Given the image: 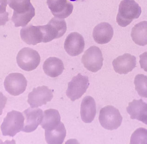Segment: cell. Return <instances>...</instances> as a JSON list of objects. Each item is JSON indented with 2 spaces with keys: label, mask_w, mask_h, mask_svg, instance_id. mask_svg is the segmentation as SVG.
I'll return each instance as SVG.
<instances>
[{
  "label": "cell",
  "mask_w": 147,
  "mask_h": 144,
  "mask_svg": "<svg viewBox=\"0 0 147 144\" xmlns=\"http://www.w3.org/2000/svg\"><path fill=\"white\" fill-rule=\"evenodd\" d=\"M96 105L94 99L87 96L82 100L80 108L81 119L84 122L90 123L94 119L96 114Z\"/></svg>",
  "instance_id": "obj_18"
},
{
  "label": "cell",
  "mask_w": 147,
  "mask_h": 144,
  "mask_svg": "<svg viewBox=\"0 0 147 144\" xmlns=\"http://www.w3.org/2000/svg\"><path fill=\"white\" fill-rule=\"evenodd\" d=\"M8 4L13 10L11 20L16 27L26 26L35 16L30 0H8Z\"/></svg>",
  "instance_id": "obj_1"
},
{
  "label": "cell",
  "mask_w": 147,
  "mask_h": 144,
  "mask_svg": "<svg viewBox=\"0 0 147 144\" xmlns=\"http://www.w3.org/2000/svg\"><path fill=\"white\" fill-rule=\"evenodd\" d=\"M136 58L129 53H125L115 59L112 64L115 72L120 74H126L136 67Z\"/></svg>",
  "instance_id": "obj_13"
},
{
  "label": "cell",
  "mask_w": 147,
  "mask_h": 144,
  "mask_svg": "<svg viewBox=\"0 0 147 144\" xmlns=\"http://www.w3.org/2000/svg\"><path fill=\"white\" fill-rule=\"evenodd\" d=\"M131 119H136L147 125V103L142 99H134L127 108Z\"/></svg>",
  "instance_id": "obj_15"
},
{
  "label": "cell",
  "mask_w": 147,
  "mask_h": 144,
  "mask_svg": "<svg viewBox=\"0 0 147 144\" xmlns=\"http://www.w3.org/2000/svg\"><path fill=\"white\" fill-rule=\"evenodd\" d=\"M4 85L6 91L9 93L17 96L25 91L27 85V81L22 74L13 73L6 77Z\"/></svg>",
  "instance_id": "obj_8"
},
{
  "label": "cell",
  "mask_w": 147,
  "mask_h": 144,
  "mask_svg": "<svg viewBox=\"0 0 147 144\" xmlns=\"http://www.w3.org/2000/svg\"><path fill=\"white\" fill-rule=\"evenodd\" d=\"M20 34L22 40L28 44L35 45L43 42V34L40 26L29 24L23 27L20 30Z\"/></svg>",
  "instance_id": "obj_14"
},
{
  "label": "cell",
  "mask_w": 147,
  "mask_h": 144,
  "mask_svg": "<svg viewBox=\"0 0 147 144\" xmlns=\"http://www.w3.org/2000/svg\"><path fill=\"white\" fill-rule=\"evenodd\" d=\"M43 69L47 75L55 77L62 74L64 68L61 60L55 57H50L44 62Z\"/></svg>",
  "instance_id": "obj_20"
},
{
  "label": "cell",
  "mask_w": 147,
  "mask_h": 144,
  "mask_svg": "<svg viewBox=\"0 0 147 144\" xmlns=\"http://www.w3.org/2000/svg\"><path fill=\"white\" fill-rule=\"evenodd\" d=\"M131 35L137 45L141 46L147 45V21H142L135 25L132 28Z\"/></svg>",
  "instance_id": "obj_21"
},
{
  "label": "cell",
  "mask_w": 147,
  "mask_h": 144,
  "mask_svg": "<svg viewBox=\"0 0 147 144\" xmlns=\"http://www.w3.org/2000/svg\"><path fill=\"white\" fill-rule=\"evenodd\" d=\"M53 90L45 86L38 87L33 89L28 96V102L31 107H37L45 105L50 101L53 95Z\"/></svg>",
  "instance_id": "obj_9"
},
{
  "label": "cell",
  "mask_w": 147,
  "mask_h": 144,
  "mask_svg": "<svg viewBox=\"0 0 147 144\" xmlns=\"http://www.w3.org/2000/svg\"><path fill=\"white\" fill-rule=\"evenodd\" d=\"M18 66L22 69L28 71L36 69L40 62L38 53L31 48L25 47L18 52L16 57Z\"/></svg>",
  "instance_id": "obj_5"
},
{
  "label": "cell",
  "mask_w": 147,
  "mask_h": 144,
  "mask_svg": "<svg viewBox=\"0 0 147 144\" xmlns=\"http://www.w3.org/2000/svg\"><path fill=\"white\" fill-rule=\"evenodd\" d=\"M72 1H83L86 0H69Z\"/></svg>",
  "instance_id": "obj_26"
},
{
  "label": "cell",
  "mask_w": 147,
  "mask_h": 144,
  "mask_svg": "<svg viewBox=\"0 0 147 144\" xmlns=\"http://www.w3.org/2000/svg\"><path fill=\"white\" fill-rule=\"evenodd\" d=\"M45 26L49 42L62 37L67 30L66 24L64 19L55 17Z\"/></svg>",
  "instance_id": "obj_16"
},
{
  "label": "cell",
  "mask_w": 147,
  "mask_h": 144,
  "mask_svg": "<svg viewBox=\"0 0 147 144\" xmlns=\"http://www.w3.org/2000/svg\"><path fill=\"white\" fill-rule=\"evenodd\" d=\"M60 120V114L57 110L49 109L44 112L40 125L45 130L51 129L59 124L61 122Z\"/></svg>",
  "instance_id": "obj_22"
},
{
  "label": "cell",
  "mask_w": 147,
  "mask_h": 144,
  "mask_svg": "<svg viewBox=\"0 0 147 144\" xmlns=\"http://www.w3.org/2000/svg\"><path fill=\"white\" fill-rule=\"evenodd\" d=\"M85 42L83 36L77 32H71L66 37L64 43L66 51L71 56H76L83 51Z\"/></svg>",
  "instance_id": "obj_11"
},
{
  "label": "cell",
  "mask_w": 147,
  "mask_h": 144,
  "mask_svg": "<svg viewBox=\"0 0 147 144\" xmlns=\"http://www.w3.org/2000/svg\"><path fill=\"white\" fill-rule=\"evenodd\" d=\"M141 68L147 72V52H145L139 56Z\"/></svg>",
  "instance_id": "obj_25"
},
{
  "label": "cell",
  "mask_w": 147,
  "mask_h": 144,
  "mask_svg": "<svg viewBox=\"0 0 147 144\" xmlns=\"http://www.w3.org/2000/svg\"><path fill=\"white\" fill-rule=\"evenodd\" d=\"M46 141L49 144H61L66 135V130L63 123L61 122L56 126L45 130Z\"/></svg>",
  "instance_id": "obj_19"
},
{
  "label": "cell",
  "mask_w": 147,
  "mask_h": 144,
  "mask_svg": "<svg viewBox=\"0 0 147 144\" xmlns=\"http://www.w3.org/2000/svg\"><path fill=\"white\" fill-rule=\"evenodd\" d=\"M25 118L22 114L12 110L8 112L1 126L3 135L13 137L22 130Z\"/></svg>",
  "instance_id": "obj_3"
},
{
  "label": "cell",
  "mask_w": 147,
  "mask_h": 144,
  "mask_svg": "<svg viewBox=\"0 0 147 144\" xmlns=\"http://www.w3.org/2000/svg\"><path fill=\"white\" fill-rule=\"evenodd\" d=\"M98 118L102 126L110 130L117 129L122 120L118 110L111 105L106 106L100 110Z\"/></svg>",
  "instance_id": "obj_4"
},
{
  "label": "cell",
  "mask_w": 147,
  "mask_h": 144,
  "mask_svg": "<svg viewBox=\"0 0 147 144\" xmlns=\"http://www.w3.org/2000/svg\"><path fill=\"white\" fill-rule=\"evenodd\" d=\"M131 144H147V129L140 128L132 134L130 139Z\"/></svg>",
  "instance_id": "obj_24"
},
{
  "label": "cell",
  "mask_w": 147,
  "mask_h": 144,
  "mask_svg": "<svg viewBox=\"0 0 147 144\" xmlns=\"http://www.w3.org/2000/svg\"><path fill=\"white\" fill-rule=\"evenodd\" d=\"M47 3L53 15L64 19L72 13L73 6L68 0H47Z\"/></svg>",
  "instance_id": "obj_12"
},
{
  "label": "cell",
  "mask_w": 147,
  "mask_h": 144,
  "mask_svg": "<svg viewBox=\"0 0 147 144\" xmlns=\"http://www.w3.org/2000/svg\"><path fill=\"white\" fill-rule=\"evenodd\" d=\"M141 12V7L134 0H123L119 5L117 22L120 26L126 27L138 18Z\"/></svg>",
  "instance_id": "obj_2"
},
{
  "label": "cell",
  "mask_w": 147,
  "mask_h": 144,
  "mask_svg": "<svg viewBox=\"0 0 147 144\" xmlns=\"http://www.w3.org/2000/svg\"><path fill=\"white\" fill-rule=\"evenodd\" d=\"M103 60L101 50L98 47L94 46L90 47L86 50L82 58L84 67L94 72L101 69Z\"/></svg>",
  "instance_id": "obj_6"
},
{
  "label": "cell",
  "mask_w": 147,
  "mask_h": 144,
  "mask_svg": "<svg viewBox=\"0 0 147 144\" xmlns=\"http://www.w3.org/2000/svg\"><path fill=\"white\" fill-rule=\"evenodd\" d=\"M89 85L88 77L78 73L68 83L66 95L72 101H74L84 94Z\"/></svg>",
  "instance_id": "obj_7"
},
{
  "label": "cell",
  "mask_w": 147,
  "mask_h": 144,
  "mask_svg": "<svg viewBox=\"0 0 147 144\" xmlns=\"http://www.w3.org/2000/svg\"><path fill=\"white\" fill-rule=\"evenodd\" d=\"M113 34V28L109 23L103 22L96 25L94 28L92 35L95 41L99 44L109 43Z\"/></svg>",
  "instance_id": "obj_17"
},
{
  "label": "cell",
  "mask_w": 147,
  "mask_h": 144,
  "mask_svg": "<svg viewBox=\"0 0 147 144\" xmlns=\"http://www.w3.org/2000/svg\"><path fill=\"white\" fill-rule=\"evenodd\" d=\"M135 89L141 97L147 98V76L138 74L134 80Z\"/></svg>",
  "instance_id": "obj_23"
},
{
  "label": "cell",
  "mask_w": 147,
  "mask_h": 144,
  "mask_svg": "<svg viewBox=\"0 0 147 144\" xmlns=\"http://www.w3.org/2000/svg\"><path fill=\"white\" fill-rule=\"evenodd\" d=\"M25 121L22 131L30 133L35 130L42 120L43 113L38 108H29L23 112Z\"/></svg>",
  "instance_id": "obj_10"
}]
</instances>
